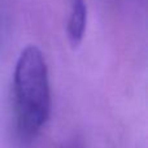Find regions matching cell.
<instances>
[{
  "instance_id": "cell-1",
  "label": "cell",
  "mask_w": 148,
  "mask_h": 148,
  "mask_svg": "<svg viewBox=\"0 0 148 148\" xmlns=\"http://www.w3.org/2000/svg\"><path fill=\"white\" fill-rule=\"evenodd\" d=\"M16 131L30 142L40 133L51 113V87L47 62L36 46H27L18 56L13 74Z\"/></svg>"
},
{
  "instance_id": "cell-2",
  "label": "cell",
  "mask_w": 148,
  "mask_h": 148,
  "mask_svg": "<svg viewBox=\"0 0 148 148\" xmlns=\"http://www.w3.org/2000/svg\"><path fill=\"white\" fill-rule=\"evenodd\" d=\"M69 17L66 23V35L72 48H78L84 36L87 26L86 0H68Z\"/></svg>"
},
{
  "instance_id": "cell-3",
  "label": "cell",
  "mask_w": 148,
  "mask_h": 148,
  "mask_svg": "<svg viewBox=\"0 0 148 148\" xmlns=\"http://www.w3.org/2000/svg\"><path fill=\"white\" fill-rule=\"evenodd\" d=\"M70 148H75V147H70Z\"/></svg>"
}]
</instances>
